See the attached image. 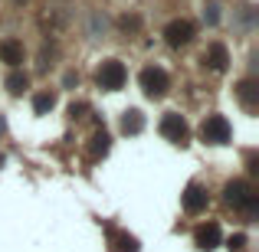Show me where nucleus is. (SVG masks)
<instances>
[{
	"mask_svg": "<svg viewBox=\"0 0 259 252\" xmlns=\"http://www.w3.org/2000/svg\"><path fill=\"white\" fill-rule=\"evenodd\" d=\"M223 200L233 210H243V213H249V216L259 210V193H256L253 183H246V180H230L227 187H223Z\"/></svg>",
	"mask_w": 259,
	"mask_h": 252,
	"instance_id": "1",
	"label": "nucleus"
},
{
	"mask_svg": "<svg viewBox=\"0 0 259 252\" xmlns=\"http://www.w3.org/2000/svg\"><path fill=\"white\" fill-rule=\"evenodd\" d=\"M125 79H128V69L118 59H105L99 66V72H95V82H99V88H105V92H118L125 85Z\"/></svg>",
	"mask_w": 259,
	"mask_h": 252,
	"instance_id": "2",
	"label": "nucleus"
},
{
	"mask_svg": "<svg viewBox=\"0 0 259 252\" xmlns=\"http://www.w3.org/2000/svg\"><path fill=\"white\" fill-rule=\"evenodd\" d=\"M138 85L145 88L148 98H161V95H167V88H171V79H167L164 69H158V66H145L138 76Z\"/></svg>",
	"mask_w": 259,
	"mask_h": 252,
	"instance_id": "3",
	"label": "nucleus"
},
{
	"mask_svg": "<svg viewBox=\"0 0 259 252\" xmlns=\"http://www.w3.org/2000/svg\"><path fill=\"white\" fill-rule=\"evenodd\" d=\"M230 121L223 115H207V121L200 125V141L203 144H227L230 141Z\"/></svg>",
	"mask_w": 259,
	"mask_h": 252,
	"instance_id": "4",
	"label": "nucleus"
},
{
	"mask_svg": "<svg viewBox=\"0 0 259 252\" xmlns=\"http://www.w3.org/2000/svg\"><path fill=\"white\" fill-rule=\"evenodd\" d=\"M161 134H164L167 141H174V144H187L190 128H187V121H184L177 112H167L164 118H161Z\"/></svg>",
	"mask_w": 259,
	"mask_h": 252,
	"instance_id": "5",
	"label": "nucleus"
},
{
	"mask_svg": "<svg viewBox=\"0 0 259 252\" xmlns=\"http://www.w3.org/2000/svg\"><path fill=\"white\" fill-rule=\"evenodd\" d=\"M223 242V233H220V223H200V226L194 229V246L200 252H213L217 246Z\"/></svg>",
	"mask_w": 259,
	"mask_h": 252,
	"instance_id": "6",
	"label": "nucleus"
},
{
	"mask_svg": "<svg viewBox=\"0 0 259 252\" xmlns=\"http://www.w3.org/2000/svg\"><path fill=\"white\" fill-rule=\"evenodd\" d=\"M194 23L190 20H171V23L164 26V39H167V46H187L190 39H194Z\"/></svg>",
	"mask_w": 259,
	"mask_h": 252,
	"instance_id": "7",
	"label": "nucleus"
},
{
	"mask_svg": "<svg viewBox=\"0 0 259 252\" xmlns=\"http://www.w3.org/2000/svg\"><path fill=\"white\" fill-rule=\"evenodd\" d=\"M181 203H184V210H187V213H203V210H207V203H210L207 187H200V183H190V187L181 193Z\"/></svg>",
	"mask_w": 259,
	"mask_h": 252,
	"instance_id": "8",
	"label": "nucleus"
},
{
	"mask_svg": "<svg viewBox=\"0 0 259 252\" xmlns=\"http://www.w3.org/2000/svg\"><path fill=\"white\" fill-rule=\"evenodd\" d=\"M105 233H108V252H138L141 249L135 236L121 233V229H115V226H105Z\"/></svg>",
	"mask_w": 259,
	"mask_h": 252,
	"instance_id": "9",
	"label": "nucleus"
},
{
	"mask_svg": "<svg viewBox=\"0 0 259 252\" xmlns=\"http://www.w3.org/2000/svg\"><path fill=\"white\" fill-rule=\"evenodd\" d=\"M203 63H207L213 72H227V66H230L227 46H223V43H210V46H207V56H203Z\"/></svg>",
	"mask_w": 259,
	"mask_h": 252,
	"instance_id": "10",
	"label": "nucleus"
},
{
	"mask_svg": "<svg viewBox=\"0 0 259 252\" xmlns=\"http://www.w3.org/2000/svg\"><path fill=\"white\" fill-rule=\"evenodd\" d=\"M0 59H4L7 66H20L23 63V43H20L17 36H7L4 43H0Z\"/></svg>",
	"mask_w": 259,
	"mask_h": 252,
	"instance_id": "11",
	"label": "nucleus"
},
{
	"mask_svg": "<svg viewBox=\"0 0 259 252\" xmlns=\"http://www.w3.org/2000/svg\"><path fill=\"white\" fill-rule=\"evenodd\" d=\"M236 98H240L249 112H256V105H259V85H256V79H243V82L236 85Z\"/></svg>",
	"mask_w": 259,
	"mask_h": 252,
	"instance_id": "12",
	"label": "nucleus"
},
{
	"mask_svg": "<svg viewBox=\"0 0 259 252\" xmlns=\"http://www.w3.org/2000/svg\"><path fill=\"white\" fill-rule=\"evenodd\" d=\"M108 147H112V138H108L105 131H95L92 138H89V158H92V161L105 158V154H108Z\"/></svg>",
	"mask_w": 259,
	"mask_h": 252,
	"instance_id": "13",
	"label": "nucleus"
},
{
	"mask_svg": "<svg viewBox=\"0 0 259 252\" xmlns=\"http://www.w3.org/2000/svg\"><path fill=\"white\" fill-rule=\"evenodd\" d=\"M121 131L125 134H141L145 131V115H141L138 108H128L125 118H121Z\"/></svg>",
	"mask_w": 259,
	"mask_h": 252,
	"instance_id": "14",
	"label": "nucleus"
},
{
	"mask_svg": "<svg viewBox=\"0 0 259 252\" xmlns=\"http://www.w3.org/2000/svg\"><path fill=\"white\" fill-rule=\"evenodd\" d=\"M66 23H69V13H66V10H59V7L39 17V26H43V30H63Z\"/></svg>",
	"mask_w": 259,
	"mask_h": 252,
	"instance_id": "15",
	"label": "nucleus"
},
{
	"mask_svg": "<svg viewBox=\"0 0 259 252\" xmlns=\"http://www.w3.org/2000/svg\"><path fill=\"white\" fill-rule=\"evenodd\" d=\"M56 108V92H36L33 95V112L36 115H50Z\"/></svg>",
	"mask_w": 259,
	"mask_h": 252,
	"instance_id": "16",
	"label": "nucleus"
},
{
	"mask_svg": "<svg viewBox=\"0 0 259 252\" xmlns=\"http://www.w3.org/2000/svg\"><path fill=\"white\" fill-rule=\"evenodd\" d=\"M4 85H7V92H10V95H20L26 85H30V79H26V72H10Z\"/></svg>",
	"mask_w": 259,
	"mask_h": 252,
	"instance_id": "17",
	"label": "nucleus"
},
{
	"mask_svg": "<svg viewBox=\"0 0 259 252\" xmlns=\"http://www.w3.org/2000/svg\"><path fill=\"white\" fill-rule=\"evenodd\" d=\"M227 246H230V252H240L243 246H246V236H243V233H236V236H230V242H227Z\"/></svg>",
	"mask_w": 259,
	"mask_h": 252,
	"instance_id": "18",
	"label": "nucleus"
},
{
	"mask_svg": "<svg viewBox=\"0 0 259 252\" xmlns=\"http://www.w3.org/2000/svg\"><path fill=\"white\" fill-rule=\"evenodd\" d=\"M141 20L138 17H121V30H138Z\"/></svg>",
	"mask_w": 259,
	"mask_h": 252,
	"instance_id": "19",
	"label": "nucleus"
},
{
	"mask_svg": "<svg viewBox=\"0 0 259 252\" xmlns=\"http://www.w3.org/2000/svg\"><path fill=\"white\" fill-rule=\"evenodd\" d=\"M85 112H89V105H85V102H79V105H72V108H69V115H72V118H82Z\"/></svg>",
	"mask_w": 259,
	"mask_h": 252,
	"instance_id": "20",
	"label": "nucleus"
},
{
	"mask_svg": "<svg viewBox=\"0 0 259 252\" xmlns=\"http://www.w3.org/2000/svg\"><path fill=\"white\" fill-rule=\"evenodd\" d=\"M63 85H66V88H72V85H79V76H76V72H66V79H63Z\"/></svg>",
	"mask_w": 259,
	"mask_h": 252,
	"instance_id": "21",
	"label": "nucleus"
},
{
	"mask_svg": "<svg viewBox=\"0 0 259 252\" xmlns=\"http://www.w3.org/2000/svg\"><path fill=\"white\" fill-rule=\"evenodd\" d=\"M217 20H220V13H217V7L210 4V7H207V23H217Z\"/></svg>",
	"mask_w": 259,
	"mask_h": 252,
	"instance_id": "22",
	"label": "nucleus"
}]
</instances>
